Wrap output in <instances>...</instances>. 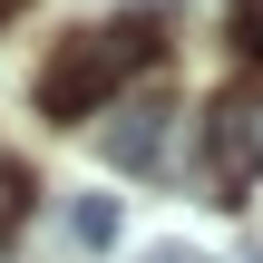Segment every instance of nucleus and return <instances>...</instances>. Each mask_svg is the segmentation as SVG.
Returning a JSON list of instances; mask_svg holds the SVG:
<instances>
[{"label":"nucleus","instance_id":"nucleus-5","mask_svg":"<svg viewBox=\"0 0 263 263\" xmlns=\"http://www.w3.org/2000/svg\"><path fill=\"white\" fill-rule=\"evenodd\" d=\"M234 39H244V49L263 59V0H234Z\"/></svg>","mask_w":263,"mask_h":263},{"label":"nucleus","instance_id":"nucleus-2","mask_svg":"<svg viewBox=\"0 0 263 263\" xmlns=\"http://www.w3.org/2000/svg\"><path fill=\"white\" fill-rule=\"evenodd\" d=\"M205 166H215L224 195H244L263 176V88H224V98H215V117H205Z\"/></svg>","mask_w":263,"mask_h":263},{"label":"nucleus","instance_id":"nucleus-7","mask_svg":"<svg viewBox=\"0 0 263 263\" xmlns=\"http://www.w3.org/2000/svg\"><path fill=\"white\" fill-rule=\"evenodd\" d=\"M146 263H205V254H185V244H156V254H146Z\"/></svg>","mask_w":263,"mask_h":263},{"label":"nucleus","instance_id":"nucleus-1","mask_svg":"<svg viewBox=\"0 0 263 263\" xmlns=\"http://www.w3.org/2000/svg\"><path fill=\"white\" fill-rule=\"evenodd\" d=\"M146 49H156V29H146V20H117V29H88V39H68V49L39 68V117H59V127H68V117L107 107V98H117V78H127Z\"/></svg>","mask_w":263,"mask_h":263},{"label":"nucleus","instance_id":"nucleus-4","mask_svg":"<svg viewBox=\"0 0 263 263\" xmlns=\"http://www.w3.org/2000/svg\"><path fill=\"white\" fill-rule=\"evenodd\" d=\"M68 244L107 254V244H117V195H78V205H68Z\"/></svg>","mask_w":263,"mask_h":263},{"label":"nucleus","instance_id":"nucleus-6","mask_svg":"<svg viewBox=\"0 0 263 263\" xmlns=\"http://www.w3.org/2000/svg\"><path fill=\"white\" fill-rule=\"evenodd\" d=\"M20 205H29V185H20V176H0V234L20 224Z\"/></svg>","mask_w":263,"mask_h":263},{"label":"nucleus","instance_id":"nucleus-3","mask_svg":"<svg viewBox=\"0 0 263 263\" xmlns=\"http://www.w3.org/2000/svg\"><path fill=\"white\" fill-rule=\"evenodd\" d=\"M166 117H176V107H166L156 88L127 98V107L107 117V166H156V156H166Z\"/></svg>","mask_w":263,"mask_h":263},{"label":"nucleus","instance_id":"nucleus-8","mask_svg":"<svg viewBox=\"0 0 263 263\" xmlns=\"http://www.w3.org/2000/svg\"><path fill=\"white\" fill-rule=\"evenodd\" d=\"M10 10H20V0H0V20H10Z\"/></svg>","mask_w":263,"mask_h":263}]
</instances>
